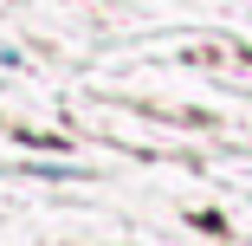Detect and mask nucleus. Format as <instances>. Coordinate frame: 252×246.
Here are the masks:
<instances>
[]
</instances>
